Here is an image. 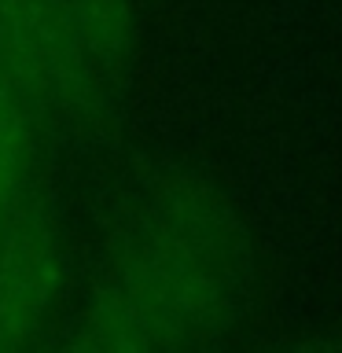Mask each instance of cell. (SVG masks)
<instances>
[{"label":"cell","mask_w":342,"mask_h":353,"mask_svg":"<svg viewBox=\"0 0 342 353\" xmlns=\"http://www.w3.org/2000/svg\"><path fill=\"white\" fill-rule=\"evenodd\" d=\"M250 254L232 206L203 181H170L132 221L114 272L74 331L88 353H148L206 342L247 298Z\"/></svg>","instance_id":"1"},{"label":"cell","mask_w":342,"mask_h":353,"mask_svg":"<svg viewBox=\"0 0 342 353\" xmlns=\"http://www.w3.org/2000/svg\"><path fill=\"white\" fill-rule=\"evenodd\" d=\"M0 81L15 88L33 114H92L110 96L55 0H0Z\"/></svg>","instance_id":"2"},{"label":"cell","mask_w":342,"mask_h":353,"mask_svg":"<svg viewBox=\"0 0 342 353\" xmlns=\"http://www.w3.org/2000/svg\"><path fill=\"white\" fill-rule=\"evenodd\" d=\"M63 291L59 228L41 206H22L0 228V353L41 335Z\"/></svg>","instance_id":"3"},{"label":"cell","mask_w":342,"mask_h":353,"mask_svg":"<svg viewBox=\"0 0 342 353\" xmlns=\"http://www.w3.org/2000/svg\"><path fill=\"white\" fill-rule=\"evenodd\" d=\"M77 48L96 77L114 92L132 52V4L129 0H55Z\"/></svg>","instance_id":"4"},{"label":"cell","mask_w":342,"mask_h":353,"mask_svg":"<svg viewBox=\"0 0 342 353\" xmlns=\"http://www.w3.org/2000/svg\"><path fill=\"white\" fill-rule=\"evenodd\" d=\"M33 165V107L0 81V228L26 206Z\"/></svg>","instance_id":"5"}]
</instances>
